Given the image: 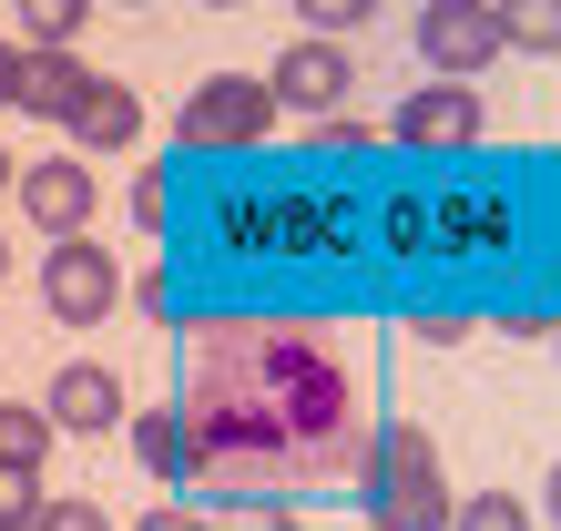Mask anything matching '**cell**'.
Segmentation results:
<instances>
[{
  "label": "cell",
  "instance_id": "44dd1931",
  "mask_svg": "<svg viewBox=\"0 0 561 531\" xmlns=\"http://www.w3.org/2000/svg\"><path fill=\"white\" fill-rule=\"evenodd\" d=\"M378 133H357V123H317V154H368Z\"/></svg>",
  "mask_w": 561,
  "mask_h": 531
},
{
  "label": "cell",
  "instance_id": "30bf717a",
  "mask_svg": "<svg viewBox=\"0 0 561 531\" xmlns=\"http://www.w3.org/2000/svg\"><path fill=\"white\" fill-rule=\"evenodd\" d=\"M82 61H72V42H31L21 52V82H11V103L21 113H42V123H72V103H82Z\"/></svg>",
  "mask_w": 561,
  "mask_h": 531
},
{
  "label": "cell",
  "instance_id": "277c9868",
  "mask_svg": "<svg viewBox=\"0 0 561 531\" xmlns=\"http://www.w3.org/2000/svg\"><path fill=\"white\" fill-rule=\"evenodd\" d=\"M42 307L61 327H103L123 307V256L92 246V236H51V256H42Z\"/></svg>",
  "mask_w": 561,
  "mask_h": 531
},
{
  "label": "cell",
  "instance_id": "9a60e30c",
  "mask_svg": "<svg viewBox=\"0 0 561 531\" xmlns=\"http://www.w3.org/2000/svg\"><path fill=\"white\" fill-rule=\"evenodd\" d=\"M51 511V490H42V471L31 460H0V531H31Z\"/></svg>",
  "mask_w": 561,
  "mask_h": 531
},
{
  "label": "cell",
  "instance_id": "52a82bcc",
  "mask_svg": "<svg viewBox=\"0 0 561 531\" xmlns=\"http://www.w3.org/2000/svg\"><path fill=\"white\" fill-rule=\"evenodd\" d=\"M276 103L286 113H337V92H357V61H347V42L337 31H307V42H286L276 52Z\"/></svg>",
  "mask_w": 561,
  "mask_h": 531
},
{
  "label": "cell",
  "instance_id": "4316f807",
  "mask_svg": "<svg viewBox=\"0 0 561 531\" xmlns=\"http://www.w3.org/2000/svg\"><path fill=\"white\" fill-rule=\"evenodd\" d=\"M123 11H144V0H123Z\"/></svg>",
  "mask_w": 561,
  "mask_h": 531
},
{
  "label": "cell",
  "instance_id": "8fae6325",
  "mask_svg": "<svg viewBox=\"0 0 561 531\" xmlns=\"http://www.w3.org/2000/svg\"><path fill=\"white\" fill-rule=\"evenodd\" d=\"M134 133H144V92L92 72V82H82V103H72V144H82V154H123Z\"/></svg>",
  "mask_w": 561,
  "mask_h": 531
},
{
  "label": "cell",
  "instance_id": "d6986e66",
  "mask_svg": "<svg viewBox=\"0 0 561 531\" xmlns=\"http://www.w3.org/2000/svg\"><path fill=\"white\" fill-rule=\"evenodd\" d=\"M31 531H113V521H103V511H92V501H51V511H42V521H31Z\"/></svg>",
  "mask_w": 561,
  "mask_h": 531
},
{
  "label": "cell",
  "instance_id": "ac0fdd59",
  "mask_svg": "<svg viewBox=\"0 0 561 531\" xmlns=\"http://www.w3.org/2000/svg\"><path fill=\"white\" fill-rule=\"evenodd\" d=\"M296 21H307V31H337V42H347L357 21H378V0H296Z\"/></svg>",
  "mask_w": 561,
  "mask_h": 531
},
{
  "label": "cell",
  "instance_id": "83f0119b",
  "mask_svg": "<svg viewBox=\"0 0 561 531\" xmlns=\"http://www.w3.org/2000/svg\"><path fill=\"white\" fill-rule=\"evenodd\" d=\"M0 266H11V256H0Z\"/></svg>",
  "mask_w": 561,
  "mask_h": 531
},
{
  "label": "cell",
  "instance_id": "7a4b0ae2",
  "mask_svg": "<svg viewBox=\"0 0 561 531\" xmlns=\"http://www.w3.org/2000/svg\"><path fill=\"white\" fill-rule=\"evenodd\" d=\"M368 521L378 531H459V501H449V481H439V450H428V429H378V450H368Z\"/></svg>",
  "mask_w": 561,
  "mask_h": 531
},
{
  "label": "cell",
  "instance_id": "ffe728a7",
  "mask_svg": "<svg viewBox=\"0 0 561 531\" xmlns=\"http://www.w3.org/2000/svg\"><path fill=\"white\" fill-rule=\"evenodd\" d=\"M134 531H215V521H205V511H194V501H153V511H144Z\"/></svg>",
  "mask_w": 561,
  "mask_h": 531
},
{
  "label": "cell",
  "instance_id": "603a6c76",
  "mask_svg": "<svg viewBox=\"0 0 561 531\" xmlns=\"http://www.w3.org/2000/svg\"><path fill=\"white\" fill-rule=\"evenodd\" d=\"M541 511H551V521H561V460H551V481H541Z\"/></svg>",
  "mask_w": 561,
  "mask_h": 531
},
{
  "label": "cell",
  "instance_id": "e0dca14e",
  "mask_svg": "<svg viewBox=\"0 0 561 531\" xmlns=\"http://www.w3.org/2000/svg\"><path fill=\"white\" fill-rule=\"evenodd\" d=\"M459 531H531V511H520L511 490H470V501H459Z\"/></svg>",
  "mask_w": 561,
  "mask_h": 531
},
{
  "label": "cell",
  "instance_id": "2e32d148",
  "mask_svg": "<svg viewBox=\"0 0 561 531\" xmlns=\"http://www.w3.org/2000/svg\"><path fill=\"white\" fill-rule=\"evenodd\" d=\"M11 11H21V42H72L92 21V0H11Z\"/></svg>",
  "mask_w": 561,
  "mask_h": 531
},
{
  "label": "cell",
  "instance_id": "ba28073f",
  "mask_svg": "<svg viewBox=\"0 0 561 531\" xmlns=\"http://www.w3.org/2000/svg\"><path fill=\"white\" fill-rule=\"evenodd\" d=\"M92 184L72 154H51V163H21V205H31V225H42V236H82L92 225Z\"/></svg>",
  "mask_w": 561,
  "mask_h": 531
},
{
  "label": "cell",
  "instance_id": "7402d4cb",
  "mask_svg": "<svg viewBox=\"0 0 561 531\" xmlns=\"http://www.w3.org/2000/svg\"><path fill=\"white\" fill-rule=\"evenodd\" d=\"M11 82H21V42H0V103H11Z\"/></svg>",
  "mask_w": 561,
  "mask_h": 531
},
{
  "label": "cell",
  "instance_id": "4fadbf2b",
  "mask_svg": "<svg viewBox=\"0 0 561 531\" xmlns=\"http://www.w3.org/2000/svg\"><path fill=\"white\" fill-rule=\"evenodd\" d=\"M501 31H511V52L561 61V0H501Z\"/></svg>",
  "mask_w": 561,
  "mask_h": 531
},
{
  "label": "cell",
  "instance_id": "484cf974",
  "mask_svg": "<svg viewBox=\"0 0 561 531\" xmlns=\"http://www.w3.org/2000/svg\"><path fill=\"white\" fill-rule=\"evenodd\" d=\"M205 11H245V0H205Z\"/></svg>",
  "mask_w": 561,
  "mask_h": 531
},
{
  "label": "cell",
  "instance_id": "7c38bea8",
  "mask_svg": "<svg viewBox=\"0 0 561 531\" xmlns=\"http://www.w3.org/2000/svg\"><path fill=\"white\" fill-rule=\"evenodd\" d=\"M134 450H144V471H153V481L194 490V419H184V409H153V419H134Z\"/></svg>",
  "mask_w": 561,
  "mask_h": 531
},
{
  "label": "cell",
  "instance_id": "8992f818",
  "mask_svg": "<svg viewBox=\"0 0 561 531\" xmlns=\"http://www.w3.org/2000/svg\"><path fill=\"white\" fill-rule=\"evenodd\" d=\"M480 123H490V103H480L470 82H459V72H428V92H409L388 133H399L409 154H449V144H480Z\"/></svg>",
  "mask_w": 561,
  "mask_h": 531
},
{
  "label": "cell",
  "instance_id": "9c48e42d",
  "mask_svg": "<svg viewBox=\"0 0 561 531\" xmlns=\"http://www.w3.org/2000/svg\"><path fill=\"white\" fill-rule=\"evenodd\" d=\"M42 409H51L61 429H82V440H103V429H123V379L103 369V358H72V369L51 379Z\"/></svg>",
  "mask_w": 561,
  "mask_h": 531
},
{
  "label": "cell",
  "instance_id": "3957f363",
  "mask_svg": "<svg viewBox=\"0 0 561 531\" xmlns=\"http://www.w3.org/2000/svg\"><path fill=\"white\" fill-rule=\"evenodd\" d=\"M276 82H255V72H215V82H194L184 92V144L194 154H245V144H266V133H276Z\"/></svg>",
  "mask_w": 561,
  "mask_h": 531
},
{
  "label": "cell",
  "instance_id": "d4e9b609",
  "mask_svg": "<svg viewBox=\"0 0 561 531\" xmlns=\"http://www.w3.org/2000/svg\"><path fill=\"white\" fill-rule=\"evenodd\" d=\"M11 184H21V163H11V154H0V194H11Z\"/></svg>",
  "mask_w": 561,
  "mask_h": 531
},
{
  "label": "cell",
  "instance_id": "5bb4252c",
  "mask_svg": "<svg viewBox=\"0 0 561 531\" xmlns=\"http://www.w3.org/2000/svg\"><path fill=\"white\" fill-rule=\"evenodd\" d=\"M51 409H31V398H0V460H31L42 471V450H51Z\"/></svg>",
  "mask_w": 561,
  "mask_h": 531
},
{
  "label": "cell",
  "instance_id": "cb8c5ba5",
  "mask_svg": "<svg viewBox=\"0 0 561 531\" xmlns=\"http://www.w3.org/2000/svg\"><path fill=\"white\" fill-rule=\"evenodd\" d=\"M236 531H296V521H286V511H255V521H236Z\"/></svg>",
  "mask_w": 561,
  "mask_h": 531
},
{
  "label": "cell",
  "instance_id": "6da1fadb",
  "mask_svg": "<svg viewBox=\"0 0 561 531\" xmlns=\"http://www.w3.org/2000/svg\"><path fill=\"white\" fill-rule=\"evenodd\" d=\"M174 409L194 419V490H215V501L337 490V481H368V450H378L347 348L296 317L194 327Z\"/></svg>",
  "mask_w": 561,
  "mask_h": 531
},
{
  "label": "cell",
  "instance_id": "5b68a950",
  "mask_svg": "<svg viewBox=\"0 0 561 531\" xmlns=\"http://www.w3.org/2000/svg\"><path fill=\"white\" fill-rule=\"evenodd\" d=\"M501 52H511V31H501V0H419V61H428V72H459V82H480Z\"/></svg>",
  "mask_w": 561,
  "mask_h": 531
}]
</instances>
